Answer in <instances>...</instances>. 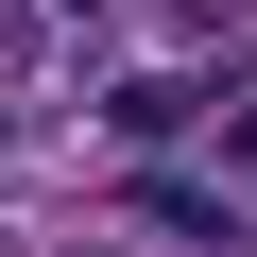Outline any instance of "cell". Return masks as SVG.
<instances>
[{
    "label": "cell",
    "instance_id": "6da1fadb",
    "mask_svg": "<svg viewBox=\"0 0 257 257\" xmlns=\"http://www.w3.org/2000/svg\"><path fill=\"white\" fill-rule=\"evenodd\" d=\"M138 223H172V240H240V223H223L206 189H172V172H138Z\"/></svg>",
    "mask_w": 257,
    "mask_h": 257
},
{
    "label": "cell",
    "instance_id": "7a4b0ae2",
    "mask_svg": "<svg viewBox=\"0 0 257 257\" xmlns=\"http://www.w3.org/2000/svg\"><path fill=\"white\" fill-rule=\"evenodd\" d=\"M18 52H35V0H0V69H18Z\"/></svg>",
    "mask_w": 257,
    "mask_h": 257
},
{
    "label": "cell",
    "instance_id": "3957f363",
    "mask_svg": "<svg viewBox=\"0 0 257 257\" xmlns=\"http://www.w3.org/2000/svg\"><path fill=\"white\" fill-rule=\"evenodd\" d=\"M223 138H240V155H257V86H240V120H223Z\"/></svg>",
    "mask_w": 257,
    "mask_h": 257
},
{
    "label": "cell",
    "instance_id": "277c9868",
    "mask_svg": "<svg viewBox=\"0 0 257 257\" xmlns=\"http://www.w3.org/2000/svg\"><path fill=\"white\" fill-rule=\"evenodd\" d=\"M69 18H103V0H69Z\"/></svg>",
    "mask_w": 257,
    "mask_h": 257
}]
</instances>
